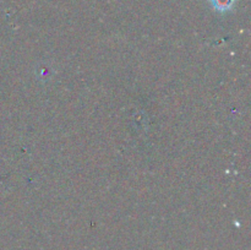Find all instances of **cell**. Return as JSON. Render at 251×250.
<instances>
[{
  "label": "cell",
  "mask_w": 251,
  "mask_h": 250,
  "mask_svg": "<svg viewBox=\"0 0 251 250\" xmlns=\"http://www.w3.org/2000/svg\"><path fill=\"white\" fill-rule=\"evenodd\" d=\"M233 0H213V5L218 10H227L232 6Z\"/></svg>",
  "instance_id": "obj_1"
}]
</instances>
